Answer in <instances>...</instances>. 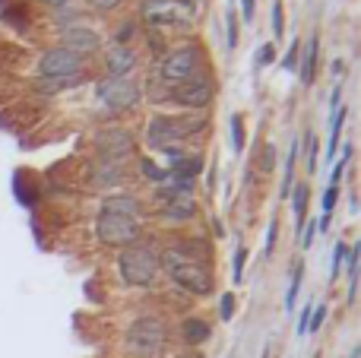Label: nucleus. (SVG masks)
I'll return each mask as SVG.
<instances>
[{
  "label": "nucleus",
  "instance_id": "obj_3",
  "mask_svg": "<svg viewBox=\"0 0 361 358\" xmlns=\"http://www.w3.org/2000/svg\"><path fill=\"white\" fill-rule=\"evenodd\" d=\"M118 270H121V279L127 285H137V289H146L152 285L159 273V257L152 247H143V245H130L121 251L118 257Z\"/></svg>",
  "mask_w": 361,
  "mask_h": 358
},
{
  "label": "nucleus",
  "instance_id": "obj_18",
  "mask_svg": "<svg viewBox=\"0 0 361 358\" xmlns=\"http://www.w3.org/2000/svg\"><path fill=\"white\" fill-rule=\"evenodd\" d=\"M82 76H86V73H76V76H38L35 89H38V92H67V89L80 86Z\"/></svg>",
  "mask_w": 361,
  "mask_h": 358
},
{
  "label": "nucleus",
  "instance_id": "obj_26",
  "mask_svg": "<svg viewBox=\"0 0 361 358\" xmlns=\"http://www.w3.org/2000/svg\"><path fill=\"white\" fill-rule=\"evenodd\" d=\"M276 168V146L273 143H267L263 146V159H260V171L263 175H269V171Z\"/></svg>",
  "mask_w": 361,
  "mask_h": 358
},
{
  "label": "nucleus",
  "instance_id": "obj_24",
  "mask_svg": "<svg viewBox=\"0 0 361 358\" xmlns=\"http://www.w3.org/2000/svg\"><path fill=\"white\" fill-rule=\"evenodd\" d=\"M305 168L311 171H317V137L314 133H305Z\"/></svg>",
  "mask_w": 361,
  "mask_h": 358
},
{
  "label": "nucleus",
  "instance_id": "obj_40",
  "mask_svg": "<svg viewBox=\"0 0 361 358\" xmlns=\"http://www.w3.org/2000/svg\"><path fill=\"white\" fill-rule=\"evenodd\" d=\"M307 321H311V304L305 308V314H301V321H298V333H301V336L307 333Z\"/></svg>",
  "mask_w": 361,
  "mask_h": 358
},
{
  "label": "nucleus",
  "instance_id": "obj_39",
  "mask_svg": "<svg viewBox=\"0 0 361 358\" xmlns=\"http://www.w3.org/2000/svg\"><path fill=\"white\" fill-rule=\"evenodd\" d=\"M314 235H317V222H311V226H305V238H301V245H305V247H311Z\"/></svg>",
  "mask_w": 361,
  "mask_h": 358
},
{
  "label": "nucleus",
  "instance_id": "obj_2",
  "mask_svg": "<svg viewBox=\"0 0 361 358\" xmlns=\"http://www.w3.org/2000/svg\"><path fill=\"white\" fill-rule=\"evenodd\" d=\"M206 127V118H169V114H159L149 121V143L156 149L169 152L171 159L180 156V143L190 140L193 133H200Z\"/></svg>",
  "mask_w": 361,
  "mask_h": 358
},
{
  "label": "nucleus",
  "instance_id": "obj_20",
  "mask_svg": "<svg viewBox=\"0 0 361 358\" xmlns=\"http://www.w3.org/2000/svg\"><path fill=\"white\" fill-rule=\"evenodd\" d=\"M171 175H178V178H187V181H193V178L203 171V159H197V156H190V159H184V156H178V159H171Z\"/></svg>",
  "mask_w": 361,
  "mask_h": 358
},
{
  "label": "nucleus",
  "instance_id": "obj_36",
  "mask_svg": "<svg viewBox=\"0 0 361 358\" xmlns=\"http://www.w3.org/2000/svg\"><path fill=\"white\" fill-rule=\"evenodd\" d=\"M257 57H260V67H267V63H273V61H276V48H273V44H263L260 54H257Z\"/></svg>",
  "mask_w": 361,
  "mask_h": 358
},
{
  "label": "nucleus",
  "instance_id": "obj_4",
  "mask_svg": "<svg viewBox=\"0 0 361 358\" xmlns=\"http://www.w3.org/2000/svg\"><path fill=\"white\" fill-rule=\"evenodd\" d=\"M169 342V330L159 317H140L127 330V349L137 358H156Z\"/></svg>",
  "mask_w": 361,
  "mask_h": 358
},
{
  "label": "nucleus",
  "instance_id": "obj_33",
  "mask_svg": "<svg viewBox=\"0 0 361 358\" xmlns=\"http://www.w3.org/2000/svg\"><path fill=\"white\" fill-rule=\"evenodd\" d=\"M244 257H247V251L238 247V254H235V283H241V276H244Z\"/></svg>",
  "mask_w": 361,
  "mask_h": 358
},
{
  "label": "nucleus",
  "instance_id": "obj_5",
  "mask_svg": "<svg viewBox=\"0 0 361 358\" xmlns=\"http://www.w3.org/2000/svg\"><path fill=\"white\" fill-rule=\"evenodd\" d=\"M95 92H99L102 105H108L111 111H130L143 99V86L130 76H105Z\"/></svg>",
  "mask_w": 361,
  "mask_h": 358
},
{
  "label": "nucleus",
  "instance_id": "obj_8",
  "mask_svg": "<svg viewBox=\"0 0 361 358\" xmlns=\"http://www.w3.org/2000/svg\"><path fill=\"white\" fill-rule=\"evenodd\" d=\"M143 19L149 25H184L193 19V0H146Z\"/></svg>",
  "mask_w": 361,
  "mask_h": 358
},
{
  "label": "nucleus",
  "instance_id": "obj_6",
  "mask_svg": "<svg viewBox=\"0 0 361 358\" xmlns=\"http://www.w3.org/2000/svg\"><path fill=\"white\" fill-rule=\"evenodd\" d=\"M95 235H99V241L108 247H130L140 241V222L127 219V216L102 213L99 219H95Z\"/></svg>",
  "mask_w": 361,
  "mask_h": 358
},
{
  "label": "nucleus",
  "instance_id": "obj_34",
  "mask_svg": "<svg viewBox=\"0 0 361 358\" xmlns=\"http://www.w3.org/2000/svg\"><path fill=\"white\" fill-rule=\"evenodd\" d=\"M324 321H326V308L320 304V308L314 311V317L307 321V330H311V333H314V330H320V323H324Z\"/></svg>",
  "mask_w": 361,
  "mask_h": 358
},
{
  "label": "nucleus",
  "instance_id": "obj_43",
  "mask_svg": "<svg viewBox=\"0 0 361 358\" xmlns=\"http://www.w3.org/2000/svg\"><path fill=\"white\" fill-rule=\"evenodd\" d=\"M44 4H48V6H63L67 0H44Z\"/></svg>",
  "mask_w": 361,
  "mask_h": 358
},
{
  "label": "nucleus",
  "instance_id": "obj_9",
  "mask_svg": "<svg viewBox=\"0 0 361 358\" xmlns=\"http://www.w3.org/2000/svg\"><path fill=\"white\" fill-rule=\"evenodd\" d=\"M169 99L178 101V105H184V108L200 111V108H206L212 101V80L197 73L193 80H184V82H178V86H171Z\"/></svg>",
  "mask_w": 361,
  "mask_h": 358
},
{
  "label": "nucleus",
  "instance_id": "obj_12",
  "mask_svg": "<svg viewBox=\"0 0 361 358\" xmlns=\"http://www.w3.org/2000/svg\"><path fill=\"white\" fill-rule=\"evenodd\" d=\"M95 146H99L105 162H121V159L130 156L137 143H133L130 130H102L99 137H95Z\"/></svg>",
  "mask_w": 361,
  "mask_h": 358
},
{
  "label": "nucleus",
  "instance_id": "obj_7",
  "mask_svg": "<svg viewBox=\"0 0 361 358\" xmlns=\"http://www.w3.org/2000/svg\"><path fill=\"white\" fill-rule=\"evenodd\" d=\"M200 73V48L197 44H184V48H175L171 54L162 57L159 63V76L162 82H184V80H193Z\"/></svg>",
  "mask_w": 361,
  "mask_h": 358
},
{
  "label": "nucleus",
  "instance_id": "obj_31",
  "mask_svg": "<svg viewBox=\"0 0 361 358\" xmlns=\"http://www.w3.org/2000/svg\"><path fill=\"white\" fill-rule=\"evenodd\" d=\"M336 200H339V187H326V194H324V216H333Z\"/></svg>",
  "mask_w": 361,
  "mask_h": 358
},
{
  "label": "nucleus",
  "instance_id": "obj_21",
  "mask_svg": "<svg viewBox=\"0 0 361 358\" xmlns=\"http://www.w3.org/2000/svg\"><path fill=\"white\" fill-rule=\"evenodd\" d=\"M307 194H311V187L307 184H295L292 187V209H295V226L305 228V216H307Z\"/></svg>",
  "mask_w": 361,
  "mask_h": 358
},
{
  "label": "nucleus",
  "instance_id": "obj_28",
  "mask_svg": "<svg viewBox=\"0 0 361 358\" xmlns=\"http://www.w3.org/2000/svg\"><path fill=\"white\" fill-rule=\"evenodd\" d=\"M140 168H143V175L149 178V181H156V184L165 178V171H162V168H156V162H152V159H143V162H140Z\"/></svg>",
  "mask_w": 361,
  "mask_h": 358
},
{
  "label": "nucleus",
  "instance_id": "obj_42",
  "mask_svg": "<svg viewBox=\"0 0 361 358\" xmlns=\"http://www.w3.org/2000/svg\"><path fill=\"white\" fill-rule=\"evenodd\" d=\"M241 13H244V19L254 16V0H241Z\"/></svg>",
  "mask_w": 361,
  "mask_h": 358
},
{
  "label": "nucleus",
  "instance_id": "obj_27",
  "mask_svg": "<svg viewBox=\"0 0 361 358\" xmlns=\"http://www.w3.org/2000/svg\"><path fill=\"white\" fill-rule=\"evenodd\" d=\"M345 251H349V247L343 245V241H339L336 247H333V266H330V276L336 279L339 276V270H343V260H345Z\"/></svg>",
  "mask_w": 361,
  "mask_h": 358
},
{
  "label": "nucleus",
  "instance_id": "obj_1",
  "mask_svg": "<svg viewBox=\"0 0 361 358\" xmlns=\"http://www.w3.org/2000/svg\"><path fill=\"white\" fill-rule=\"evenodd\" d=\"M162 270L175 279V285L187 289L190 295H209L212 292V273L206 270V260L190 257L180 247H169L162 254Z\"/></svg>",
  "mask_w": 361,
  "mask_h": 358
},
{
  "label": "nucleus",
  "instance_id": "obj_44",
  "mask_svg": "<svg viewBox=\"0 0 361 358\" xmlns=\"http://www.w3.org/2000/svg\"><path fill=\"white\" fill-rule=\"evenodd\" d=\"M352 358H358V352H352Z\"/></svg>",
  "mask_w": 361,
  "mask_h": 358
},
{
  "label": "nucleus",
  "instance_id": "obj_13",
  "mask_svg": "<svg viewBox=\"0 0 361 358\" xmlns=\"http://www.w3.org/2000/svg\"><path fill=\"white\" fill-rule=\"evenodd\" d=\"M61 48H67V51H73V54L86 57V54H92V51L102 48V38H99V32L82 29V25H73V29H63Z\"/></svg>",
  "mask_w": 361,
  "mask_h": 358
},
{
  "label": "nucleus",
  "instance_id": "obj_17",
  "mask_svg": "<svg viewBox=\"0 0 361 358\" xmlns=\"http://www.w3.org/2000/svg\"><path fill=\"white\" fill-rule=\"evenodd\" d=\"M102 213H111V216H127V219H140L143 206H140L137 197H127V194H114V197H105L102 203Z\"/></svg>",
  "mask_w": 361,
  "mask_h": 358
},
{
  "label": "nucleus",
  "instance_id": "obj_16",
  "mask_svg": "<svg viewBox=\"0 0 361 358\" xmlns=\"http://www.w3.org/2000/svg\"><path fill=\"white\" fill-rule=\"evenodd\" d=\"M108 76H127L133 67H137V54H133V48H124V44H114L111 51H108Z\"/></svg>",
  "mask_w": 361,
  "mask_h": 358
},
{
  "label": "nucleus",
  "instance_id": "obj_30",
  "mask_svg": "<svg viewBox=\"0 0 361 358\" xmlns=\"http://www.w3.org/2000/svg\"><path fill=\"white\" fill-rule=\"evenodd\" d=\"M298 51H301V42H292V48H288L282 67H286V70H298Z\"/></svg>",
  "mask_w": 361,
  "mask_h": 358
},
{
  "label": "nucleus",
  "instance_id": "obj_23",
  "mask_svg": "<svg viewBox=\"0 0 361 358\" xmlns=\"http://www.w3.org/2000/svg\"><path fill=\"white\" fill-rule=\"evenodd\" d=\"M301 276H305V266L295 264V270H292V283H288V295H286V311H292V308H295V302H298Z\"/></svg>",
  "mask_w": 361,
  "mask_h": 358
},
{
  "label": "nucleus",
  "instance_id": "obj_22",
  "mask_svg": "<svg viewBox=\"0 0 361 358\" xmlns=\"http://www.w3.org/2000/svg\"><path fill=\"white\" fill-rule=\"evenodd\" d=\"M343 121H345V108L339 105L336 114H333V124H330V152H326L330 159H336V143H339V137H343Z\"/></svg>",
  "mask_w": 361,
  "mask_h": 358
},
{
  "label": "nucleus",
  "instance_id": "obj_32",
  "mask_svg": "<svg viewBox=\"0 0 361 358\" xmlns=\"http://www.w3.org/2000/svg\"><path fill=\"white\" fill-rule=\"evenodd\" d=\"M273 32H276V38H282V0L273 4Z\"/></svg>",
  "mask_w": 361,
  "mask_h": 358
},
{
  "label": "nucleus",
  "instance_id": "obj_11",
  "mask_svg": "<svg viewBox=\"0 0 361 358\" xmlns=\"http://www.w3.org/2000/svg\"><path fill=\"white\" fill-rule=\"evenodd\" d=\"M156 203H159V213L165 219H193L197 216V200L193 194H175V190H156Z\"/></svg>",
  "mask_w": 361,
  "mask_h": 358
},
{
  "label": "nucleus",
  "instance_id": "obj_29",
  "mask_svg": "<svg viewBox=\"0 0 361 358\" xmlns=\"http://www.w3.org/2000/svg\"><path fill=\"white\" fill-rule=\"evenodd\" d=\"M219 317H222V321H231V317H235V295H222V304H219Z\"/></svg>",
  "mask_w": 361,
  "mask_h": 358
},
{
  "label": "nucleus",
  "instance_id": "obj_10",
  "mask_svg": "<svg viewBox=\"0 0 361 358\" xmlns=\"http://www.w3.org/2000/svg\"><path fill=\"white\" fill-rule=\"evenodd\" d=\"M38 73L42 76H76V73H82V57L57 44V48H51L42 54Z\"/></svg>",
  "mask_w": 361,
  "mask_h": 358
},
{
  "label": "nucleus",
  "instance_id": "obj_37",
  "mask_svg": "<svg viewBox=\"0 0 361 358\" xmlns=\"http://www.w3.org/2000/svg\"><path fill=\"white\" fill-rule=\"evenodd\" d=\"M133 32H137V25H133V23H124V25H121V35H118V42L124 44V48H127V42H130V38H133Z\"/></svg>",
  "mask_w": 361,
  "mask_h": 358
},
{
  "label": "nucleus",
  "instance_id": "obj_41",
  "mask_svg": "<svg viewBox=\"0 0 361 358\" xmlns=\"http://www.w3.org/2000/svg\"><path fill=\"white\" fill-rule=\"evenodd\" d=\"M273 241H276V219L269 222V228H267V254L273 251Z\"/></svg>",
  "mask_w": 361,
  "mask_h": 358
},
{
  "label": "nucleus",
  "instance_id": "obj_25",
  "mask_svg": "<svg viewBox=\"0 0 361 358\" xmlns=\"http://www.w3.org/2000/svg\"><path fill=\"white\" fill-rule=\"evenodd\" d=\"M231 146H235V152H241L244 149V124H241V118H231Z\"/></svg>",
  "mask_w": 361,
  "mask_h": 358
},
{
  "label": "nucleus",
  "instance_id": "obj_14",
  "mask_svg": "<svg viewBox=\"0 0 361 358\" xmlns=\"http://www.w3.org/2000/svg\"><path fill=\"white\" fill-rule=\"evenodd\" d=\"M89 181H92V187H118V184L124 181V165L99 159V162L92 165V175H89Z\"/></svg>",
  "mask_w": 361,
  "mask_h": 358
},
{
  "label": "nucleus",
  "instance_id": "obj_35",
  "mask_svg": "<svg viewBox=\"0 0 361 358\" xmlns=\"http://www.w3.org/2000/svg\"><path fill=\"white\" fill-rule=\"evenodd\" d=\"M89 6L99 13H108V10H114V6H121V0H89Z\"/></svg>",
  "mask_w": 361,
  "mask_h": 358
},
{
  "label": "nucleus",
  "instance_id": "obj_38",
  "mask_svg": "<svg viewBox=\"0 0 361 358\" xmlns=\"http://www.w3.org/2000/svg\"><path fill=\"white\" fill-rule=\"evenodd\" d=\"M238 44V23H235V13H228V48Z\"/></svg>",
  "mask_w": 361,
  "mask_h": 358
},
{
  "label": "nucleus",
  "instance_id": "obj_19",
  "mask_svg": "<svg viewBox=\"0 0 361 358\" xmlns=\"http://www.w3.org/2000/svg\"><path fill=\"white\" fill-rule=\"evenodd\" d=\"M209 323L206 321H200V317H187L184 323H180V336H184V342L187 346H200V342H206L209 340Z\"/></svg>",
  "mask_w": 361,
  "mask_h": 358
},
{
  "label": "nucleus",
  "instance_id": "obj_15",
  "mask_svg": "<svg viewBox=\"0 0 361 358\" xmlns=\"http://www.w3.org/2000/svg\"><path fill=\"white\" fill-rule=\"evenodd\" d=\"M314 73H317V35H311L307 42H301V51H298V76H301V82L311 86Z\"/></svg>",
  "mask_w": 361,
  "mask_h": 358
}]
</instances>
